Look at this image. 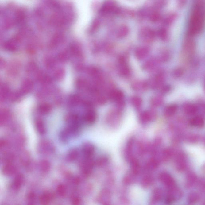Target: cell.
Here are the masks:
<instances>
[{
  "mask_svg": "<svg viewBox=\"0 0 205 205\" xmlns=\"http://www.w3.org/2000/svg\"><path fill=\"white\" fill-rule=\"evenodd\" d=\"M176 167L177 170L183 171L186 168L185 156L183 154L178 155L176 159Z\"/></svg>",
  "mask_w": 205,
  "mask_h": 205,
  "instance_id": "8fae6325",
  "label": "cell"
},
{
  "mask_svg": "<svg viewBox=\"0 0 205 205\" xmlns=\"http://www.w3.org/2000/svg\"><path fill=\"white\" fill-rule=\"evenodd\" d=\"M159 36L162 40H165L166 38V33L164 30H160L159 32Z\"/></svg>",
  "mask_w": 205,
  "mask_h": 205,
  "instance_id": "4316f807",
  "label": "cell"
},
{
  "mask_svg": "<svg viewBox=\"0 0 205 205\" xmlns=\"http://www.w3.org/2000/svg\"><path fill=\"white\" fill-rule=\"evenodd\" d=\"M153 178L151 176H147L144 178V179L142 180V185L143 186L145 187L149 186L153 182Z\"/></svg>",
  "mask_w": 205,
  "mask_h": 205,
  "instance_id": "cb8c5ba5",
  "label": "cell"
},
{
  "mask_svg": "<svg viewBox=\"0 0 205 205\" xmlns=\"http://www.w3.org/2000/svg\"><path fill=\"white\" fill-rule=\"evenodd\" d=\"M128 57L126 55H122L118 58V73L121 77L127 78L130 77L131 70L128 64Z\"/></svg>",
  "mask_w": 205,
  "mask_h": 205,
  "instance_id": "7a4b0ae2",
  "label": "cell"
},
{
  "mask_svg": "<svg viewBox=\"0 0 205 205\" xmlns=\"http://www.w3.org/2000/svg\"><path fill=\"white\" fill-rule=\"evenodd\" d=\"M169 89H170V87H169V86H164V87H163L161 89V92H162L163 93H166L169 91Z\"/></svg>",
  "mask_w": 205,
  "mask_h": 205,
  "instance_id": "f1b7e54d",
  "label": "cell"
},
{
  "mask_svg": "<svg viewBox=\"0 0 205 205\" xmlns=\"http://www.w3.org/2000/svg\"><path fill=\"white\" fill-rule=\"evenodd\" d=\"M96 118V114L93 110H91L87 113L85 119L87 122L89 123H94Z\"/></svg>",
  "mask_w": 205,
  "mask_h": 205,
  "instance_id": "d6986e66",
  "label": "cell"
},
{
  "mask_svg": "<svg viewBox=\"0 0 205 205\" xmlns=\"http://www.w3.org/2000/svg\"><path fill=\"white\" fill-rule=\"evenodd\" d=\"M155 38V33L153 30L149 28L142 29L140 33L141 41L145 43H151Z\"/></svg>",
  "mask_w": 205,
  "mask_h": 205,
  "instance_id": "5b68a950",
  "label": "cell"
},
{
  "mask_svg": "<svg viewBox=\"0 0 205 205\" xmlns=\"http://www.w3.org/2000/svg\"><path fill=\"white\" fill-rule=\"evenodd\" d=\"M159 17L160 16H159L158 14H157V13H154V14H153L150 17L151 20L153 22L157 21L158 20Z\"/></svg>",
  "mask_w": 205,
  "mask_h": 205,
  "instance_id": "83f0119b",
  "label": "cell"
},
{
  "mask_svg": "<svg viewBox=\"0 0 205 205\" xmlns=\"http://www.w3.org/2000/svg\"><path fill=\"white\" fill-rule=\"evenodd\" d=\"M190 124L194 127L198 128H202L205 125L204 118L201 116H197L194 117L190 120Z\"/></svg>",
  "mask_w": 205,
  "mask_h": 205,
  "instance_id": "4fadbf2b",
  "label": "cell"
},
{
  "mask_svg": "<svg viewBox=\"0 0 205 205\" xmlns=\"http://www.w3.org/2000/svg\"></svg>",
  "mask_w": 205,
  "mask_h": 205,
  "instance_id": "4dcf8cb0",
  "label": "cell"
},
{
  "mask_svg": "<svg viewBox=\"0 0 205 205\" xmlns=\"http://www.w3.org/2000/svg\"><path fill=\"white\" fill-rule=\"evenodd\" d=\"M172 155V151L170 149H166L164 151L163 157L165 160L169 159Z\"/></svg>",
  "mask_w": 205,
  "mask_h": 205,
  "instance_id": "d4e9b609",
  "label": "cell"
},
{
  "mask_svg": "<svg viewBox=\"0 0 205 205\" xmlns=\"http://www.w3.org/2000/svg\"><path fill=\"white\" fill-rule=\"evenodd\" d=\"M184 71L181 68H178L176 69L173 72V75L176 77H180L183 75Z\"/></svg>",
  "mask_w": 205,
  "mask_h": 205,
  "instance_id": "484cf974",
  "label": "cell"
},
{
  "mask_svg": "<svg viewBox=\"0 0 205 205\" xmlns=\"http://www.w3.org/2000/svg\"><path fill=\"white\" fill-rule=\"evenodd\" d=\"M164 79L165 75L163 72H158L148 81L149 87L153 89L159 88L163 84Z\"/></svg>",
  "mask_w": 205,
  "mask_h": 205,
  "instance_id": "277c9868",
  "label": "cell"
},
{
  "mask_svg": "<svg viewBox=\"0 0 205 205\" xmlns=\"http://www.w3.org/2000/svg\"><path fill=\"white\" fill-rule=\"evenodd\" d=\"M200 186L202 187V188H205V179H203L200 182Z\"/></svg>",
  "mask_w": 205,
  "mask_h": 205,
  "instance_id": "f546056e",
  "label": "cell"
},
{
  "mask_svg": "<svg viewBox=\"0 0 205 205\" xmlns=\"http://www.w3.org/2000/svg\"><path fill=\"white\" fill-rule=\"evenodd\" d=\"M177 107L176 105H171L167 106L164 110V115L166 118H169L174 115L177 111Z\"/></svg>",
  "mask_w": 205,
  "mask_h": 205,
  "instance_id": "9a60e30c",
  "label": "cell"
},
{
  "mask_svg": "<svg viewBox=\"0 0 205 205\" xmlns=\"http://www.w3.org/2000/svg\"><path fill=\"white\" fill-rule=\"evenodd\" d=\"M159 61L158 59H149L144 63L142 65V68L147 71H153L157 66Z\"/></svg>",
  "mask_w": 205,
  "mask_h": 205,
  "instance_id": "30bf717a",
  "label": "cell"
},
{
  "mask_svg": "<svg viewBox=\"0 0 205 205\" xmlns=\"http://www.w3.org/2000/svg\"><path fill=\"white\" fill-rule=\"evenodd\" d=\"M159 179L161 182L165 184L168 189H171L175 187V182L171 176L167 173H161Z\"/></svg>",
  "mask_w": 205,
  "mask_h": 205,
  "instance_id": "8992f818",
  "label": "cell"
},
{
  "mask_svg": "<svg viewBox=\"0 0 205 205\" xmlns=\"http://www.w3.org/2000/svg\"><path fill=\"white\" fill-rule=\"evenodd\" d=\"M194 43L191 40H188L185 43L184 45V49L188 53H191L194 48Z\"/></svg>",
  "mask_w": 205,
  "mask_h": 205,
  "instance_id": "44dd1931",
  "label": "cell"
},
{
  "mask_svg": "<svg viewBox=\"0 0 205 205\" xmlns=\"http://www.w3.org/2000/svg\"><path fill=\"white\" fill-rule=\"evenodd\" d=\"M156 113L153 110L145 111L140 114V120L142 123H146L155 119L156 118Z\"/></svg>",
  "mask_w": 205,
  "mask_h": 205,
  "instance_id": "52a82bcc",
  "label": "cell"
},
{
  "mask_svg": "<svg viewBox=\"0 0 205 205\" xmlns=\"http://www.w3.org/2000/svg\"><path fill=\"white\" fill-rule=\"evenodd\" d=\"M197 179V176L194 173H190L187 177L186 186L188 188L192 186L195 183Z\"/></svg>",
  "mask_w": 205,
  "mask_h": 205,
  "instance_id": "ac0fdd59",
  "label": "cell"
},
{
  "mask_svg": "<svg viewBox=\"0 0 205 205\" xmlns=\"http://www.w3.org/2000/svg\"><path fill=\"white\" fill-rule=\"evenodd\" d=\"M131 102L132 106L136 109L139 110L141 108L143 101L142 99L138 96H134L131 98Z\"/></svg>",
  "mask_w": 205,
  "mask_h": 205,
  "instance_id": "2e32d148",
  "label": "cell"
},
{
  "mask_svg": "<svg viewBox=\"0 0 205 205\" xmlns=\"http://www.w3.org/2000/svg\"><path fill=\"white\" fill-rule=\"evenodd\" d=\"M162 192L161 190L157 189L154 191L152 196V200L153 202H156L161 199L162 198Z\"/></svg>",
  "mask_w": 205,
  "mask_h": 205,
  "instance_id": "603a6c76",
  "label": "cell"
},
{
  "mask_svg": "<svg viewBox=\"0 0 205 205\" xmlns=\"http://www.w3.org/2000/svg\"><path fill=\"white\" fill-rule=\"evenodd\" d=\"M199 199V196L198 193L193 192L189 195L188 202L190 204H194L198 202Z\"/></svg>",
  "mask_w": 205,
  "mask_h": 205,
  "instance_id": "7402d4cb",
  "label": "cell"
},
{
  "mask_svg": "<svg viewBox=\"0 0 205 205\" xmlns=\"http://www.w3.org/2000/svg\"><path fill=\"white\" fill-rule=\"evenodd\" d=\"M116 4L114 1H108L104 4L102 8V12L104 13H110L113 12L116 10Z\"/></svg>",
  "mask_w": 205,
  "mask_h": 205,
  "instance_id": "7c38bea8",
  "label": "cell"
},
{
  "mask_svg": "<svg viewBox=\"0 0 205 205\" xmlns=\"http://www.w3.org/2000/svg\"><path fill=\"white\" fill-rule=\"evenodd\" d=\"M131 88L134 91L137 92L145 91L149 87L148 81H136L131 84Z\"/></svg>",
  "mask_w": 205,
  "mask_h": 205,
  "instance_id": "9c48e42d",
  "label": "cell"
},
{
  "mask_svg": "<svg viewBox=\"0 0 205 205\" xmlns=\"http://www.w3.org/2000/svg\"><path fill=\"white\" fill-rule=\"evenodd\" d=\"M205 23V10L201 5H196L192 13L189 23V31L191 35H197L202 31Z\"/></svg>",
  "mask_w": 205,
  "mask_h": 205,
  "instance_id": "6da1fadb",
  "label": "cell"
},
{
  "mask_svg": "<svg viewBox=\"0 0 205 205\" xmlns=\"http://www.w3.org/2000/svg\"><path fill=\"white\" fill-rule=\"evenodd\" d=\"M108 97L115 102L117 109L122 110L125 105L124 95L120 90L114 89L107 93Z\"/></svg>",
  "mask_w": 205,
  "mask_h": 205,
  "instance_id": "3957f363",
  "label": "cell"
},
{
  "mask_svg": "<svg viewBox=\"0 0 205 205\" xmlns=\"http://www.w3.org/2000/svg\"><path fill=\"white\" fill-rule=\"evenodd\" d=\"M129 33V29L127 26L126 25L122 26L118 30V37L119 38H123L125 37Z\"/></svg>",
  "mask_w": 205,
  "mask_h": 205,
  "instance_id": "ffe728a7",
  "label": "cell"
},
{
  "mask_svg": "<svg viewBox=\"0 0 205 205\" xmlns=\"http://www.w3.org/2000/svg\"><path fill=\"white\" fill-rule=\"evenodd\" d=\"M198 110L197 106L191 103L186 104L183 107L184 112L188 115H194L197 112Z\"/></svg>",
  "mask_w": 205,
  "mask_h": 205,
  "instance_id": "5bb4252c",
  "label": "cell"
},
{
  "mask_svg": "<svg viewBox=\"0 0 205 205\" xmlns=\"http://www.w3.org/2000/svg\"><path fill=\"white\" fill-rule=\"evenodd\" d=\"M163 102V99L160 95H156L152 97L150 101L151 104L153 107H159L162 105Z\"/></svg>",
  "mask_w": 205,
  "mask_h": 205,
  "instance_id": "e0dca14e",
  "label": "cell"
},
{
  "mask_svg": "<svg viewBox=\"0 0 205 205\" xmlns=\"http://www.w3.org/2000/svg\"><path fill=\"white\" fill-rule=\"evenodd\" d=\"M150 51L149 47L146 46L138 47L135 52V57L138 60H143L149 55Z\"/></svg>",
  "mask_w": 205,
  "mask_h": 205,
  "instance_id": "ba28073f",
  "label": "cell"
}]
</instances>
